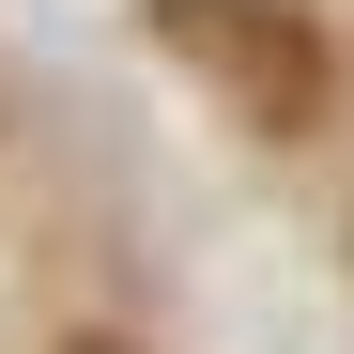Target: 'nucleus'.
<instances>
[{
    "mask_svg": "<svg viewBox=\"0 0 354 354\" xmlns=\"http://www.w3.org/2000/svg\"><path fill=\"white\" fill-rule=\"evenodd\" d=\"M154 31H169V62H185L231 124H262V139L324 124V31L292 16V0H154Z\"/></svg>",
    "mask_w": 354,
    "mask_h": 354,
    "instance_id": "nucleus-1",
    "label": "nucleus"
},
{
    "mask_svg": "<svg viewBox=\"0 0 354 354\" xmlns=\"http://www.w3.org/2000/svg\"><path fill=\"white\" fill-rule=\"evenodd\" d=\"M62 354H124V339H62Z\"/></svg>",
    "mask_w": 354,
    "mask_h": 354,
    "instance_id": "nucleus-2",
    "label": "nucleus"
}]
</instances>
